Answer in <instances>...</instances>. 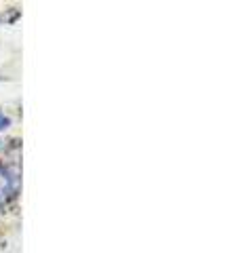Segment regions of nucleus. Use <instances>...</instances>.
I'll list each match as a JSON object with an SVG mask.
<instances>
[{"label": "nucleus", "instance_id": "1", "mask_svg": "<svg viewBox=\"0 0 240 253\" xmlns=\"http://www.w3.org/2000/svg\"><path fill=\"white\" fill-rule=\"evenodd\" d=\"M17 192V175L13 171L0 167V203L9 201Z\"/></svg>", "mask_w": 240, "mask_h": 253}, {"label": "nucleus", "instance_id": "2", "mask_svg": "<svg viewBox=\"0 0 240 253\" xmlns=\"http://www.w3.org/2000/svg\"><path fill=\"white\" fill-rule=\"evenodd\" d=\"M11 125V121H9V116H4L2 112H0V131H4L6 126Z\"/></svg>", "mask_w": 240, "mask_h": 253}]
</instances>
